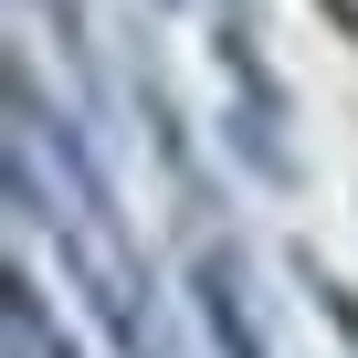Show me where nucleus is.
Here are the masks:
<instances>
[{
	"instance_id": "obj_1",
	"label": "nucleus",
	"mask_w": 358,
	"mask_h": 358,
	"mask_svg": "<svg viewBox=\"0 0 358 358\" xmlns=\"http://www.w3.org/2000/svg\"><path fill=\"white\" fill-rule=\"evenodd\" d=\"M201 316H211L222 358H264V337H253V316H243V285H232V264H201Z\"/></svg>"
}]
</instances>
